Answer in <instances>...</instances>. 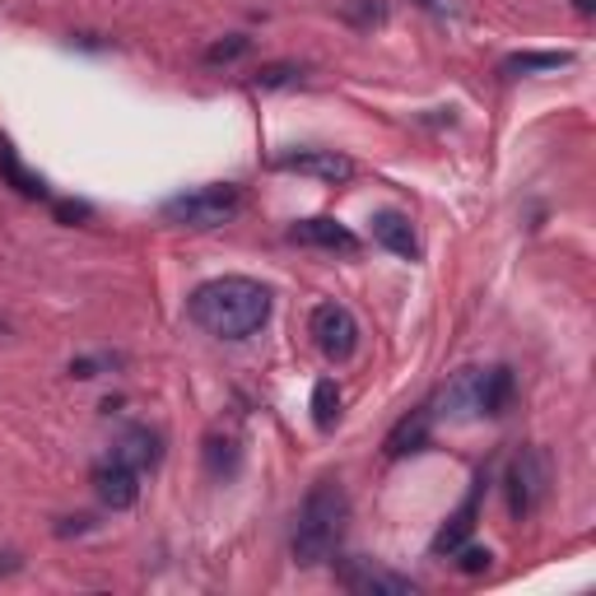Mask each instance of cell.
<instances>
[{
    "mask_svg": "<svg viewBox=\"0 0 596 596\" xmlns=\"http://www.w3.org/2000/svg\"><path fill=\"white\" fill-rule=\"evenodd\" d=\"M336 577L345 592L355 596H415V577L406 573H392V569H378L373 559H341L336 564Z\"/></svg>",
    "mask_w": 596,
    "mask_h": 596,
    "instance_id": "obj_6",
    "label": "cell"
},
{
    "mask_svg": "<svg viewBox=\"0 0 596 596\" xmlns=\"http://www.w3.org/2000/svg\"><path fill=\"white\" fill-rule=\"evenodd\" d=\"M308 331H312V345H318L331 363H345L359 349V322L345 303H318Z\"/></svg>",
    "mask_w": 596,
    "mask_h": 596,
    "instance_id": "obj_5",
    "label": "cell"
},
{
    "mask_svg": "<svg viewBox=\"0 0 596 596\" xmlns=\"http://www.w3.org/2000/svg\"><path fill=\"white\" fill-rule=\"evenodd\" d=\"M480 494H485V470L476 476V485H470V494L462 499V508L443 522V532L433 536V555H452L457 546H466L470 532H476V517H480Z\"/></svg>",
    "mask_w": 596,
    "mask_h": 596,
    "instance_id": "obj_10",
    "label": "cell"
},
{
    "mask_svg": "<svg viewBox=\"0 0 596 596\" xmlns=\"http://www.w3.org/2000/svg\"><path fill=\"white\" fill-rule=\"evenodd\" d=\"M279 172H298V178H322V182H349L355 178V159L341 150H298V154H285L275 164Z\"/></svg>",
    "mask_w": 596,
    "mask_h": 596,
    "instance_id": "obj_7",
    "label": "cell"
},
{
    "mask_svg": "<svg viewBox=\"0 0 596 596\" xmlns=\"http://www.w3.org/2000/svg\"><path fill=\"white\" fill-rule=\"evenodd\" d=\"M546 485H550L546 457H540L536 448H522L517 457L508 462V480H503V489H508V513H513V522H527V517L536 513V503L546 499Z\"/></svg>",
    "mask_w": 596,
    "mask_h": 596,
    "instance_id": "obj_4",
    "label": "cell"
},
{
    "mask_svg": "<svg viewBox=\"0 0 596 596\" xmlns=\"http://www.w3.org/2000/svg\"><path fill=\"white\" fill-rule=\"evenodd\" d=\"M94 494L112 508V513H121V508H131L140 499V470L131 466H121V462H103L94 466Z\"/></svg>",
    "mask_w": 596,
    "mask_h": 596,
    "instance_id": "obj_9",
    "label": "cell"
},
{
    "mask_svg": "<svg viewBox=\"0 0 596 596\" xmlns=\"http://www.w3.org/2000/svg\"><path fill=\"white\" fill-rule=\"evenodd\" d=\"M159 457H164V438L154 433V429H145V425H135V429H127L112 443V462H121V466H131V470H150V466H159Z\"/></svg>",
    "mask_w": 596,
    "mask_h": 596,
    "instance_id": "obj_11",
    "label": "cell"
},
{
    "mask_svg": "<svg viewBox=\"0 0 596 596\" xmlns=\"http://www.w3.org/2000/svg\"><path fill=\"white\" fill-rule=\"evenodd\" d=\"M349 527V499L341 480H318L298 503V517H294V536H289V550H294V564H322V559L336 555V546L345 540Z\"/></svg>",
    "mask_w": 596,
    "mask_h": 596,
    "instance_id": "obj_2",
    "label": "cell"
},
{
    "mask_svg": "<svg viewBox=\"0 0 596 596\" xmlns=\"http://www.w3.org/2000/svg\"><path fill=\"white\" fill-rule=\"evenodd\" d=\"M298 75H303L298 61H271V65L257 70V90H285V84H294Z\"/></svg>",
    "mask_w": 596,
    "mask_h": 596,
    "instance_id": "obj_20",
    "label": "cell"
},
{
    "mask_svg": "<svg viewBox=\"0 0 596 596\" xmlns=\"http://www.w3.org/2000/svg\"><path fill=\"white\" fill-rule=\"evenodd\" d=\"M573 10H577V14H592V10H596V0H573Z\"/></svg>",
    "mask_w": 596,
    "mask_h": 596,
    "instance_id": "obj_26",
    "label": "cell"
},
{
    "mask_svg": "<svg viewBox=\"0 0 596 596\" xmlns=\"http://www.w3.org/2000/svg\"><path fill=\"white\" fill-rule=\"evenodd\" d=\"M24 564V559L20 555H0V573H14V569H20Z\"/></svg>",
    "mask_w": 596,
    "mask_h": 596,
    "instance_id": "obj_25",
    "label": "cell"
},
{
    "mask_svg": "<svg viewBox=\"0 0 596 596\" xmlns=\"http://www.w3.org/2000/svg\"><path fill=\"white\" fill-rule=\"evenodd\" d=\"M248 47H252V38H242V33H234V38H224V43H210V47H205V65H229V61H238Z\"/></svg>",
    "mask_w": 596,
    "mask_h": 596,
    "instance_id": "obj_21",
    "label": "cell"
},
{
    "mask_svg": "<svg viewBox=\"0 0 596 596\" xmlns=\"http://www.w3.org/2000/svg\"><path fill=\"white\" fill-rule=\"evenodd\" d=\"M238 462H242V452H238L234 438H219V433L205 438V470L215 480H229L234 470H238Z\"/></svg>",
    "mask_w": 596,
    "mask_h": 596,
    "instance_id": "obj_16",
    "label": "cell"
},
{
    "mask_svg": "<svg viewBox=\"0 0 596 596\" xmlns=\"http://www.w3.org/2000/svg\"><path fill=\"white\" fill-rule=\"evenodd\" d=\"M0 178H5L14 191H20V196H33V201H43V196H47V182L38 178V172H28V168H24L20 150H14L5 135H0Z\"/></svg>",
    "mask_w": 596,
    "mask_h": 596,
    "instance_id": "obj_15",
    "label": "cell"
},
{
    "mask_svg": "<svg viewBox=\"0 0 596 596\" xmlns=\"http://www.w3.org/2000/svg\"><path fill=\"white\" fill-rule=\"evenodd\" d=\"M373 238H378L388 252L406 257V261H419V238H415L410 219L401 215V210H378V215H373Z\"/></svg>",
    "mask_w": 596,
    "mask_h": 596,
    "instance_id": "obj_13",
    "label": "cell"
},
{
    "mask_svg": "<svg viewBox=\"0 0 596 596\" xmlns=\"http://www.w3.org/2000/svg\"><path fill=\"white\" fill-rule=\"evenodd\" d=\"M191 322L215 341H248L271 322V289L248 275H219L191 294Z\"/></svg>",
    "mask_w": 596,
    "mask_h": 596,
    "instance_id": "obj_1",
    "label": "cell"
},
{
    "mask_svg": "<svg viewBox=\"0 0 596 596\" xmlns=\"http://www.w3.org/2000/svg\"><path fill=\"white\" fill-rule=\"evenodd\" d=\"M573 57L569 51H517V57H508L503 61V75H532V70H559V65H569Z\"/></svg>",
    "mask_w": 596,
    "mask_h": 596,
    "instance_id": "obj_18",
    "label": "cell"
},
{
    "mask_svg": "<svg viewBox=\"0 0 596 596\" xmlns=\"http://www.w3.org/2000/svg\"><path fill=\"white\" fill-rule=\"evenodd\" d=\"M117 359H108V355H103V359H75V363H70V378H98V368H112Z\"/></svg>",
    "mask_w": 596,
    "mask_h": 596,
    "instance_id": "obj_23",
    "label": "cell"
},
{
    "mask_svg": "<svg viewBox=\"0 0 596 596\" xmlns=\"http://www.w3.org/2000/svg\"><path fill=\"white\" fill-rule=\"evenodd\" d=\"M341 14H345V20L355 24V28H373V24L388 20V5H382V0H345Z\"/></svg>",
    "mask_w": 596,
    "mask_h": 596,
    "instance_id": "obj_19",
    "label": "cell"
},
{
    "mask_svg": "<svg viewBox=\"0 0 596 596\" xmlns=\"http://www.w3.org/2000/svg\"><path fill=\"white\" fill-rule=\"evenodd\" d=\"M513 401H517V378H513V368H489V373H480V396H476V410L489 415V419H499L513 410Z\"/></svg>",
    "mask_w": 596,
    "mask_h": 596,
    "instance_id": "obj_12",
    "label": "cell"
},
{
    "mask_svg": "<svg viewBox=\"0 0 596 596\" xmlns=\"http://www.w3.org/2000/svg\"><path fill=\"white\" fill-rule=\"evenodd\" d=\"M238 205H242V191L234 182H210L164 201L159 215L168 224H182V229H219V224H229L238 215Z\"/></svg>",
    "mask_w": 596,
    "mask_h": 596,
    "instance_id": "obj_3",
    "label": "cell"
},
{
    "mask_svg": "<svg viewBox=\"0 0 596 596\" xmlns=\"http://www.w3.org/2000/svg\"><path fill=\"white\" fill-rule=\"evenodd\" d=\"M336 419H341V388L331 378H322L312 388V425L326 433V429H336Z\"/></svg>",
    "mask_w": 596,
    "mask_h": 596,
    "instance_id": "obj_17",
    "label": "cell"
},
{
    "mask_svg": "<svg viewBox=\"0 0 596 596\" xmlns=\"http://www.w3.org/2000/svg\"><path fill=\"white\" fill-rule=\"evenodd\" d=\"M452 555H457V569H462V573H485L489 559H494L489 550H476V546H457Z\"/></svg>",
    "mask_w": 596,
    "mask_h": 596,
    "instance_id": "obj_22",
    "label": "cell"
},
{
    "mask_svg": "<svg viewBox=\"0 0 596 596\" xmlns=\"http://www.w3.org/2000/svg\"><path fill=\"white\" fill-rule=\"evenodd\" d=\"M429 425H433V410L429 406H419L410 410L406 419H396V429L388 433V443H382V452L396 462V457H406V452H419L429 443Z\"/></svg>",
    "mask_w": 596,
    "mask_h": 596,
    "instance_id": "obj_14",
    "label": "cell"
},
{
    "mask_svg": "<svg viewBox=\"0 0 596 596\" xmlns=\"http://www.w3.org/2000/svg\"><path fill=\"white\" fill-rule=\"evenodd\" d=\"M57 219H90V205H70V201H61V205H57Z\"/></svg>",
    "mask_w": 596,
    "mask_h": 596,
    "instance_id": "obj_24",
    "label": "cell"
},
{
    "mask_svg": "<svg viewBox=\"0 0 596 596\" xmlns=\"http://www.w3.org/2000/svg\"><path fill=\"white\" fill-rule=\"evenodd\" d=\"M294 242H303V248H322V252H345V257H355L359 252V238L345 229L341 219H331V215H318V219H298L294 229H289Z\"/></svg>",
    "mask_w": 596,
    "mask_h": 596,
    "instance_id": "obj_8",
    "label": "cell"
}]
</instances>
